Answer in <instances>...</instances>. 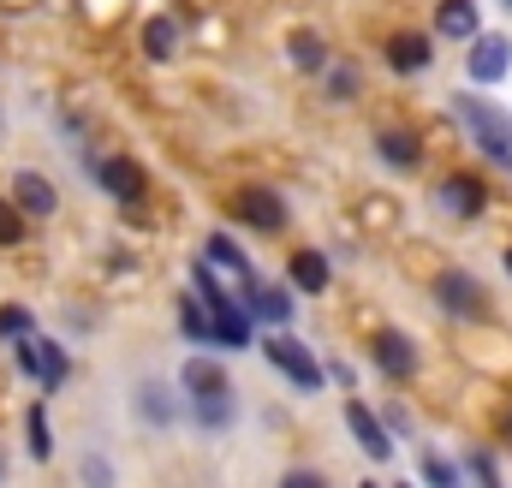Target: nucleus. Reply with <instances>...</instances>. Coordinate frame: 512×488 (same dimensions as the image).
Returning <instances> with one entry per match:
<instances>
[{
  "label": "nucleus",
  "mask_w": 512,
  "mask_h": 488,
  "mask_svg": "<svg viewBox=\"0 0 512 488\" xmlns=\"http://www.w3.org/2000/svg\"><path fill=\"white\" fill-rule=\"evenodd\" d=\"M429 60H435V48H429L423 36H411V30L387 42V66H393V72H423Z\"/></svg>",
  "instance_id": "aec40b11"
},
{
  "label": "nucleus",
  "mask_w": 512,
  "mask_h": 488,
  "mask_svg": "<svg viewBox=\"0 0 512 488\" xmlns=\"http://www.w3.org/2000/svg\"><path fill=\"white\" fill-rule=\"evenodd\" d=\"M376 155H382L387 167H399V173H411V167L423 161V137H411V131H399V125H387V131H376Z\"/></svg>",
  "instance_id": "dca6fc26"
},
{
  "label": "nucleus",
  "mask_w": 512,
  "mask_h": 488,
  "mask_svg": "<svg viewBox=\"0 0 512 488\" xmlns=\"http://www.w3.org/2000/svg\"><path fill=\"white\" fill-rule=\"evenodd\" d=\"M191 417H197V429H209V435L233 429V417H239V399H233V387H227V393H197V399H191Z\"/></svg>",
  "instance_id": "a211bd4d"
},
{
  "label": "nucleus",
  "mask_w": 512,
  "mask_h": 488,
  "mask_svg": "<svg viewBox=\"0 0 512 488\" xmlns=\"http://www.w3.org/2000/svg\"><path fill=\"white\" fill-rule=\"evenodd\" d=\"M322 72H328V96H334V102H352V96H358V66H346V60H328Z\"/></svg>",
  "instance_id": "a878e982"
},
{
  "label": "nucleus",
  "mask_w": 512,
  "mask_h": 488,
  "mask_svg": "<svg viewBox=\"0 0 512 488\" xmlns=\"http://www.w3.org/2000/svg\"><path fill=\"white\" fill-rule=\"evenodd\" d=\"M292 66L322 72V66H328V42H322V36H310V30H298V36H292Z\"/></svg>",
  "instance_id": "b1692460"
},
{
  "label": "nucleus",
  "mask_w": 512,
  "mask_h": 488,
  "mask_svg": "<svg viewBox=\"0 0 512 488\" xmlns=\"http://www.w3.org/2000/svg\"><path fill=\"white\" fill-rule=\"evenodd\" d=\"M346 423H352L358 447H364V453H370L376 465H387V459H393V435L382 429V417H376V411H370L364 399H352V405H346Z\"/></svg>",
  "instance_id": "f8f14e48"
},
{
  "label": "nucleus",
  "mask_w": 512,
  "mask_h": 488,
  "mask_svg": "<svg viewBox=\"0 0 512 488\" xmlns=\"http://www.w3.org/2000/svg\"><path fill=\"white\" fill-rule=\"evenodd\" d=\"M0 244H24V209L12 197H0Z\"/></svg>",
  "instance_id": "c85d7f7f"
},
{
  "label": "nucleus",
  "mask_w": 512,
  "mask_h": 488,
  "mask_svg": "<svg viewBox=\"0 0 512 488\" xmlns=\"http://www.w3.org/2000/svg\"><path fill=\"white\" fill-rule=\"evenodd\" d=\"M84 483H90V488H108V483H114L108 459H84Z\"/></svg>",
  "instance_id": "2f4dec72"
},
{
  "label": "nucleus",
  "mask_w": 512,
  "mask_h": 488,
  "mask_svg": "<svg viewBox=\"0 0 512 488\" xmlns=\"http://www.w3.org/2000/svg\"><path fill=\"white\" fill-rule=\"evenodd\" d=\"M262 352H268V364L280 369L292 387H304V393H316V387L328 381V375H322V364L310 358V346H304L298 334H286V328H274V334L262 340Z\"/></svg>",
  "instance_id": "7ed1b4c3"
},
{
  "label": "nucleus",
  "mask_w": 512,
  "mask_h": 488,
  "mask_svg": "<svg viewBox=\"0 0 512 488\" xmlns=\"http://www.w3.org/2000/svg\"><path fill=\"white\" fill-rule=\"evenodd\" d=\"M453 114L465 120V131H471V143L495 161V167H507L512 173V114L507 108H495L489 96H453Z\"/></svg>",
  "instance_id": "f257e3e1"
},
{
  "label": "nucleus",
  "mask_w": 512,
  "mask_h": 488,
  "mask_svg": "<svg viewBox=\"0 0 512 488\" xmlns=\"http://www.w3.org/2000/svg\"><path fill=\"white\" fill-rule=\"evenodd\" d=\"M280 488H328V477H322V471H310V465H298V471H286V477H280Z\"/></svg>",
  "instance_id": "7c9ffc66"
},
{
  "label": "nucleus",
  "mask_w": 512,
  "mask_h": 488,
  "mask_svg": "<svg viewBox=\"0 0 512 488\" xmlns=\"http://www.w3.org/2000/svg\"><path fill=\"white\" fill-rule=\"evenodd\" d=\"M399 488H405V483H399Z\"/></svg>",
  "instance_id": "58836bf2"
},
{
  "label": "nucleus",
  "mask_w": 512,
  "mask_h": 488,
  "mask_svg": "<svg viewBox=\"0 0 512 488\" xmlns=\"http://www.w3.org/2000/svg\"><path fill=\"white\" fill-rule=\"evenodd\" d=\"M507 6H512V0H507Z\"/></svg>",
  "instance_id": "4c0bfd02"
},
{
  "label": "nucleus",
  "mask_w": 512,
  "mask_h": 488,
  "mask_svg": "<svg viewBox=\"0 0 512 488\" xmlns=\"http://www.w3.org/2000/svg\"><path fill=\"white\" fill-rule=\"evenodd\" d=\"M435 298H441V310L447 316H483L489 310V298H483V286L471 280V274H459V268H447V274H435Z\"/></svg>",
  "instance_id": "6e6552de"
},
{
  "label": "nucleus",
  "mask_w": 512,
  "mask_h": 488,
  "mask_svg": "<svg viewBox=\"0 0 512 488\" xmlns=\"http://www.w3.org/2000/svg\"><path fill=\"white\" fill-rule=\"evenodd\" d=\"M203 262H209V268H227V274H233V280H239V286H245V280H256L251 256H245V250H239V244L227 239V233H215V239L203 244Z\"/></svg>",
  "instance_id": "6ab92c4d"
},
{
  "label": "nucleus",
  "mask_w": 512,
  "mask_h": 488,
  "mask_svg": "<svg viewBox=\"0 0 512 488\" xmlns=\"http://www.w3.org/2000/svg\"><path fill=\"white\" fill-rule=\"evenodd\" d=\"M483 203H489V185H483L477 173L441 179V209H447V215H483Z\"/></svg>",
  "instance_id": "4468645a"
},
{
  "label": "nucleus",
  "mask_w": 512,
  "mask_h": 488,
  "mask_svg": "<svg viewBox=\"0 0 512 488\" xmlns=\"http://www.w3.org/2000/svg\"><path fill=\"white\" fill-rule=\"evenodd\" d=\"M501 262H507V274H512V244H507V256H501Z\"/></svg>",
  "instance_id": "72a5a7b5"
},
{
  "label": "nucleus",
  "mask_w": 512,
  "mask_h": 488,
  "mask_svg": "<svg viewBox=\"0 0 512 488\" xmlns=\"http://www.w3.org/2000/svg\"><path fill=\"white\" fill-rule=\"evenodd\" d=\"M233 215H239L245 227H256V233H280V227H286V203H280L268 185H239V191H233Z\"/></svg>",
  "instance_id": "423d86ee"
},
{
  "label": "nucleus",
  "mask_w": 512,
  "mask_h": 488,
  "mask_svg": "<svg viewBox=\"0 0 512 488\" xmlns=\"http://www.w3.org/2000/svg\"><path fill=\"white\" fill-rule=\"evenodd\" d=\"M30 328H36V316L24 304H0V340H24Z\"/></svg>",
  "instance_id": "cd10ccee"
},
{
  "label": "nucleus",
  "mask_w": 512,
  "mask_h": 488,
  "mask_svg": "<svg viewBox=\"0 0 512 488\" xmlns=\"http://www.w3.org/2000/svg\"><path fill=\"white\" fill-rule=\"evenodd\" d=\"M191 280H197V298H203V304H209V316H215V346H233V352H239V346H251V340H256V316L245 310V304H233V298H227L221 274H215L209 262H197V268H191Z\"/></svg>",
  "instance_id": "f03ea898"
},
{
  "label": "nucleus",
  "mask_w": 512,
  "mask_h": 488,
  "mask_svg": "<svg viewBox=\"0 0 512 488\" xmlns=\"http://www.w3.org/2000/svg\"><path fill=\"white\" fill-rule=\"evenodd\" d=\"M370 358H376V369L387 381H411L417 375V340L405 328H376L370 334Z\"/></svg>",
  "instance_id": "39448f33"
},
{
  "label": "nucleus",
  "mask_w": 512,
  "mask_h": 488,
  "mask_svg": "<svg viewBox=\"0 0 512 488\" xmlns=\"http://www.w3.org/2000/svg\"><path fill=\"white\" fill-rule=\"evenodd\" d=\"M286 280H292L298 292H328L334 268H328V256H322V250H292V262H286Z\"/></svg>",
  "instance_id": "f3484780"
},
{
  "label": "nucleus",
  "mask_w": 512,
  "mask_h": 488,
  "mask_svg": "<svg viewBox=\"0 0 512 488\" xmlns=\"http://www.w3.org/2000/svg\"><path fill=\"white\" fill-rule=\"evenodd\" d=\"M179 334L197 340V346H215V316L203 298H179Z\"/></svg>",
  "instance_id": "412c9836"
},
{
  "label": "nucleus",
  "mask_w": 512,
  "mask_h": 488,
  "mask_svg": "<svg viewBox=\"0 0 512 488\" xmlns=\"http://www.w3.org/2000/svg\"><path fill=\"white\" fill-rule=\"evenodd\" d=\"M465 72H471V84H501L512 72V42L507 36H471V54H465Z\"/></svg>",
  "instance_id": "0eeeda50"
},
{
  "label": "nucleus",
  "mask_w": 512,
  "mask_h": 488,
  "mask_svg": "<svg viewBox=\"0 0 512 488\" xmlns=\"http://www.w3.org/2000/svg\"><path fill=\"white\" fill-rule=\"evenodd\" d=\"M435 30H441V36H453V42H471V36L483 30L477 0H441V6H435Z\"/></svg>",
  "instance_id": "2eb2a0df"
},
{
  "label": "nucleus",
  "mask_w": 512,
  "mask_h": 488,
  "mask_svg": "<svg viewBox=\"0 0 512 488\" xmlns=\"http://www.w3.org/2000/svg\"><path fill=\"white\" fill-rule=\"evenodd\" d=\"M364 488H376V483H364Z\"/></svg>",
  "instance_id": "e433bc0d"
},
{
  "label": "nucleus",
  "mask_w": 512,
  "mask_h": 488,
  "mask_svg": "<svg viewBox=\"0 0 512 488\" xmlns=\"http://www.w3.org/2000/svg\"><path fill=\"white\" fill-rule=\"evenodd\" d=\"M12 203L24 209V221H30V215H36V221H48V215L60 209V191H54L42 173H18V179H12Z\"/></svg>",
  "instance_id": "ddd939ff"
},
{
  "label": "nucleus",
  "mask_w": 512,
  "mask_h": 488,
  "mask_svg": "<svg viewBox=\"0 0 512 488\" xmlns=\"http://www.w3.org/2000/svg\"><path fill=\"white\" fill-rule=\"evenodd\" d=\"M96 179H102V191L120 197V203H143V191H149V173H143L131 155H108V161H96Z\"/></svg>",
  "instance_id": "1a4fd4ad"
},
{
  "label": "nucleus",
  "mask_w": 512,
  "mask_h": 488,
  "mask_svg": "<svg viewBox=\"0 0 512 488\" xmlns=\"http://www.w3.org/2000/svg\"><path fill=\"white\" fill-rule=\"evenodd\" d=\"M0 477H6V459H0Z\"/></svg>",
  "instance_id": "c9c22d12"
},
{
  "label": "nucleus",
  "mask_w": 512,
  "mask_h": 488,
  "mask_svg": "<svg viewBox=\"0 0 512 488\" xmlns=\"http://www.w3.org/2000/svg\"><path fill=\"white\" fill-rule=\"evenodd\" d=\"M507 441H512V417H507Z\"/></svg>",
  "instance_id": "f704fd0d"
},
{
  "label": "nucleus",
  "mask_w": 512,
  "mask_h": 488,
  "mask_svg": "<svg viewBox=\"0 0 512 488\" xmlns=\"http://www.w3.org/2000/svg\"><path fill=\"white\" fill-rule=\"evenodd\" d=\"M185 393L197 399V393H227V369L215 364V358H191L185 364Z\"/></svg>",
  "instance_id": "5701e85b"
},
{
  "label": "nucleus",
  "mask_w": 512,
  "mask_h": 488,
  "mask_svg": "<svg viewBox=\"0 0 512 488\" xmlns=\"http://www.w3.org/2000/svg\"><path fill=\"white\" fill-rule=\"evenodd\" d=\"M173 48H179V18H149L143 24V54L149 60H173Z\"/></svg>",
  "instance_id": "4be33fe9"
},
{
  "label": "nucleus",
  "mask_w": 512,
  "mask_h": 488,
  "mask_svg": "<svg viewBox=\"0 0 512 488\" xmlns=\"http://www.w3.org/2000/svg\"><path fill=\"white\" fill-rule=\"evenodd\" d=\"M24 423H30V459H48V453H54V435H48V411H42V405H30V411H24Z\"/></svg>",
  "instance_id": "bb28decb"
},
{
  "label": "nucleus",
  "mask_w": 512,
  "mask_h": 488,
  "mask_svg": "<svg viewBox=\"0 0 512 488\" xmlns=\"http://www.w3.org/2000/svg\"><path fill=\"white\" fill-rule=\"evenodd\" d=\"M12 358H18V369H24V375L42 387V393L66 387V375H72L66 352H60L54 340H42V334H24V340H12Z\"/></svg>",
  "instance_id": "20e7f679"
},
{
  "label": "nucleus",
  "mask_w": 512,
  "mask_h": 488,
  "mask_svg": "<svg viewBox=\"0 0 512 488\" xmlns=\"http://www.w3.org/2000/svg\"><path fill=\"white\" fill-rule=\"evenodd\" d=\"M471 477H477L483 488H501V471H495V453H483V447H477V453H471Z\"/></svg>",
  "instance_id": "c756f323"
},
{
  "label": "nucleus",
  "mask_w": 512,
  "mask_h": 488,
  "mask_svg": "<svg viewBox=\"0 0 512 488\" xmlns=\"http://www.w3.org/2000/svg\"><path fill=\"white\" fill-rule=\"evenodd\" d=\"M245 310L262 328H292V292L268 286V280H245Z\"/></svg>",
  "instance_id": "9b49d317"
},
{
  "label": "nucleus",
  "mask_w": 512,
  "mask_h": 488,
  "mask_svg": "<svg viewBox=\"0 0 512 488\" xmlns=\"http://www.w3.org/2000/svg\"><path fill=\"white\" fill-rule=\"evenodd\" d=\"M0 6H6V12H30L36 0H0Z\"/></svg>",
  "instance_id": "473e14b6"
},
{
  "label": "nucleus",
  "mask_w": 512,
  "mask_h": 488,
  "mask_svg": "<svg viewBox=\"0 0 512 488\" xmlns=\"http://www.w3.org/2000/svg\"><path fill=\"white\" fill-rule=\"evenodd\" d=\"M417 471H423V483H429V488H459V465H453V459H441V453H423V459H417Z\"/></svg>",
  "instance_id": "393cba45"
},
{
  "label": "nucleus",
  "mask_w": 512,
  "mask_h": 488,
  "mask_svg": "<svg viewBox=\"0 0 512 488\" xmlns=\"http://www.w3.org/2000/svg\"><path fill=\"white\" fill-rule=\"evenodd\" d=\"M137 417H143L149 429H173V423H179V393H173V381H161V375L137 381Z\"/></svg>",
  "instance_id": "9d476101"
}]
</instances>
